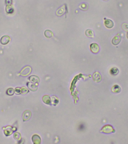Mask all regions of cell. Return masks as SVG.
Here are the masks:
<instances>
[{
	"instance_id": "26",
	"label": "cell",
	"mask_w": 128,
	"mask_h": 144,
	"mask_svg": "<svg viewBox=\"0 0 128 144\" xmlns=\"http://www.w3.org/2000/svg\"><path fill=\"white\" fill-rule=\"evenodd\" d=\"M127 39H128V32L127 33Z\"/></svg>"
},
{
	"instance_id": "27",
	"label": "cell",
	"mask_w": 128,
	"mask_h": 144,
	"mask_svg": "<svg viewBox=\"0 0 128 144\" xmlns=\"http://www.w3.org/2000/svg\"><path fill=\"white\" fill-rule=\"evenodd\" d=\"M105 0V1H106V0Z\"/></svg>"
},
{
	"instance_id": "9",
	"label": "cell",
	"mask_w": 128,
	"mask_h": 144,
	"mask_svg": "<svg viewBox=\"0 0 128 144\" xmlns=\"http://www.w3.org/2000/svg\"><path fill=\"white\" fill-rule=\"evenodd\" d=\"M14 130V129L12 128L11 126H7L4 131L5 134L6 136H10Z\"/></svg>"
},
{
	"instance_id": "10",
	"label": "cell",
	"mask_w": 128,
	"mask_h": 144,
	"mask_svg": "<svg viewBox=\"0 0 128 144\" xmlns=\"http://www.w3.org/2000/svg\"><path fill=\"white\" fill-rule=\"evenodd\" d=\"M66 7L63 5L62 7L59 8L56 12V14L58 16H61L65 13L66 11Z\"/></svg>"
},
{
	"instance_id": "22",
	"label": "cell",
	"mask_w": 128,
	"mask_h": 144,
	"mask_svg": "<svg viewBox=\"0 0 128 144\" xmlns=\"http://www.w3.org/2000/svg\"><path fill=\"white\" fill-rule=\"evenodd\" d=\"M28 87L29 88V89H30L31 91H34V90H35V87L32 83H28Z\"/></svg>"
},
{
	"instance_id": "20",
	"label": "cell",
	"mask_w": 128,
	"mask_h": 144,
	"mask_svg": "<svg viewBox=\"0 0 128 144\" xmlns=\"http://www.w3.org/2000/svg\"><path fill=\"white\" fill-rule=\"evenodd\" d=\"M122 27L124 31L128 32V24L126 23H124L122 24Z\"/></svg>"
},
{
	"instance_id": "18",
	"label": "cell",
	"mask_w": 128,
	"mask_h": 144,
	"mask_svg": "<svg viewBox=\"0 0 128 144\" xmlns=\"http://www.w3.org/2000/svg\"><path fill=\"white\" fill-rule=\"evenodd\" d=\"M15 91L12 88H10L7 90L6 91V93L7 95L9 96H12L14 93Z\"/></svg>"
},
{
	"instance_id": "3",
	"label": "cell",
	"mask_w": 128,
	"mask_h": 144,
	"mask_svg": "<svg viewBox=\"0 0 128 144\" xmlns=\"http://www.w3.org/2000/svg\"><path fill=\"white\" fill-rule=\"evenodd\" d=\"M121 40V35L120 33H118L113 38L112 40V43L114 46H116L120 44Z\"/></svg>"
},
{
	"instance_id": "2",
	"label": "cell",
	"mask_w": 128,
	"mask_h": 144,
	"mask_svg": "<svg viewBox=\"0 0 128 144\" xmlns=\"http://www.w3.org/2000/svg\"><path fill=\"white\" fill-rule=\"evenodd\" d=\"M31 71V68L30 67L27 66L24 67L21 71L20 74L23 76H26L30 73Z\"/></svg>"
},
{
	"instance_id": "15",
	"label": "cell",
	"mask_w": 128,
	"mask_h": 144,
	"mask_svg": "<svg viewBox=\"0 0 128 144\" xmlns=\"http://www.w3.org/2000/svg\"><path fill=\"white\" fill-rule=\"evenodd\" d=\"M43 101L44 103L47 104H49L51 103V99L49 96L45 95L43 97Z\"/></svg>"
},
{
	"instance_id": "11",
	"label": "cell",
	"mask_w": 128,
	"mask_h": 144,
	"mask_svg": "<svg viewBox=\"0 0 128 144\" xmlns=\"http://www.w3.org/2000/svg\"><path fill=\"white\" fill-rule=\"evenodd\" d=\"M32 141L34 144H39L41 143V138L37 135H35L32 137Z\"/></svg>"
},
{
	"instance_id": "7",
	"label": "cell",
	"mask_w": 128,
	"mask_h": 144,
	"mask_svg": "<svg viewBox=\"0 0 128 144\" xmlns=\"http://www.w3.org/2000/svg\"><path fill=\"white\" fill-rule=\"evenodd\" d=\"M93 78L94 80L96 82H99L102 80L101 75L98 72H96L94 74Z\"/></svg>"
},
{
	"instance_id": "13",
	"label": "cell",
	"mask_w": 128,
	"mask_h": 144,
	"mask_svg": "<svg viewBox=\"0 0 128 144\" xmlns=\"http://www.w3.org/2000/svg\"><path fill=\"white\" fill-rule=\"evenodd\" d=\"M112 92L115 93H118L121 91V88L117 85H115L113 86L111 89Z\"/></svg>"
},
{
	"instance_id": "6",
	"label": "cell",
	"mask_w": 128,
	"mask_h": 144,
	"mask_svg": "<svg viewBox=\"0 0 128 144\" xmlns=\"http://www.w3.org/2000/svg\"><path fill=\"white\" fill-rule=\"evenodd\" d=\"M104 25L107 28L111 29L114 27V23L111 20L106 19L104 22Z\"/></svg>"
},
{
	"instance_id": "14",
	"label": "cell",
	"mask_w": 128,
	"mask_h": 144,
	"mask_svg": "<svg viewBox=\"0 0 128 144\" xmlns=\"http://www.w3.org/2000/svg\"><path fill=\"white\" fill-rule=\"evenodd\" d=\"M44 35L47 38H50L53 36V33L51 31L49 30H47L44 32Z\"/></svg>"
},
{
	"instance_id": "17",
	"label": "cell",
	"mask_w": 128,
	"mask_h": 144,
	"mask_svg": "<svg viewBox=\"0 0 128 144\" xmlns=\"http://www.w3.org/2000/svg\"><path fill=\"white\" fill-rule=\"evenodd\" d=\"M80 9L82 10L86 11L88 9V6L86 4H81L79 6Z\"/></svg>"
},
{
	"instance_id": "5",
	"label": "cell",
	"mask_w": 128,
	"mask_h": 144,
	"mask_svg": "<svg viewBox=\"0 0 128 144\" xmlns=\"http://www.w3.org/2000/svg\"><path fill=\"white\" fill-rule=\"evenodd\" d=\"M11 38L8 35H4L0 39V42L1 44L3 45H5L8 44Z\"/></svg>"
},
{
	"instance_id": "23",
	"label": "cell",
	"mask_w": 128,
	"mask_h": 144,
	"mask_svg": "<svg viewBox=\"0 0 128 144\" xmlns=\"http://www.w3.org/2000/svg\"><path fill=\"white\" fill-rule=\"evenodd\" d=\"M52 98L53 104L55 105V104L58 103L59 101H58L57 98L55 97H52Z\"/></svg>"
},
{
	"instance_id": "24",
	"label": "cell",
	"mask_w": 128,
	"mask_h": 144,
	"mask_svg": "<svg viewBox=\"0 0 128 144\" xmlns=\"http://www.w3.org/2000/svg\"><path fill=\"white\" fill-rule=\"evenodd\" d=\"M28 92V90L27 88L25 87H23L21 88V93L22 94H24L27 93Z\"/></svg>"
},
{
	"instance_id": "19",
	"label": "cell",
	"mask_w": 128,
	"mask_h": 144,
	"mask_svg": "<svg viewBox=\"0 0 128 144\" xmlns=\"http://www.w3.org/2000/svg\"><path fill=\"white\" fill-rule=\"evenodd\" d=\"M119 71L118 70V69L116 68H112L111 69V70H110V72L112 74L116 75L118 73Z\"/></svg>"
},
{
	"instance_id": "16",
	"label": "cell",
	"mask_w": 128,
	"mask_h": 144,
	"mask_svg": "<svg viewBox=\"0 0 128 144\" xmlns=\"http://www.w3.org/2000/svg\"><path fill=\"white\" fill-rule=\"evenodd\" d=\"M6 11L9 14H11L14 11V8L12 5H9L7 6L6 7Z\"/></svg>"
},
{
	"instance_id": "25",
	"label": "cell",
	"mask_w": 128,
	"mask_h": 144,
	"mask_svg": "<svg viewBox=\"0 0 128 144\" xmlns=\"http://www.w3.org/2000/svg\"><path fill=\"white\" fill-rule=\"evenodd\" d=\"M15 92L17 94H20L21 93V89L19 87L15 88Z\"/></svg>"
},
{
	"instance_id": "12",
	"label": "cell",
	"mask_w": 128,
	"mask_h": 144,
	"mask_svg": "<svg viewBox=\"0 0 128 144\" xmlns=\"http://www.w3.org/2000/svg\"><path fill=\"white\" fill-rule=\"evenodd\" d=\"M85 34L87 37L89 38H94V34L93 32L92 31V30L90 29H88L85 32Z\"/></svg>"
},
{
	"instance_id": "8",
	"label": "cell",
	"mask_w": 128,
	"mask_h": 144,
	"mask_svg": "<svg viewBox=\"0 0 128 144\" xmlns=\"http://www.w3.org/2000/svg\"><path fill=\"white\" fill-rule=\"evenodd\" d=\"M31 116V113L30 111L29 110L25 111L24 113H23V118L24 121H26L30 119Z\"/></svg>"
},
{
	"instance_id": "21",
	"label": "cell",
	"mask_w": 128,
	"mask_h": 144,
	"mask_svg": "<svg viewBox=\"0 0 128 144\" xmlns=\"http://www.w3.org/2000/svg\"><path fill=\"white\" fill-rule=\"evenodd\" d=\"M14 137L16 140H20L21 138V135L20 133L18 132H16L14 134Z\"/></svg>"
},
{
	"instance_id": "1",
	"label": "cell",
	"mask_w": 128,
	"mask_h": 144,
	"mask_svg": "<svg viewBox=\"0 0 128 144\" xmlns=\"http://www.w3.org/2000/svg\"><path fill=\"white\" fill-rule=\"evenodd\" d=\"M100 132H104L106 134H109V133H112V132H114L115 130L112 127V126L110 125H106L104 126L102 128Z\"/></svg>"
},
{
	"instance_id": "4",
	"label": "cell",
	"mask_w": 128,
	"mask_h": 144,
	"mask_svg": "<svg viewBox=\"0 0 128 144\" xmlns=\"http://www.w3.org/2000/svg\"><path fill=\"white\" fill-rule=\"evenodd\" d=\"M90 48L91 51L94 53H97L100 50V48L98 44L95 43L91 44L90 45Z\"/></svg>"
}]
</instances>
